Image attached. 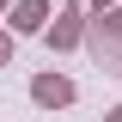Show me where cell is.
I'll return each instance as SVG.
<instances>
[{"label":"cell","instance_id":"obj_2","mask_svg":"<svg viewBox=\"0 0 122 122\" xmlns=\"http://www.w3.org/2000/svg\"><path fill=\"white\" fill-rule=\"evenodd\" d=\"M43 25V0H25V6H18V30H37Z\"/></svg>","mask_w":122,"mask_h":122},{"label":"cell","instance_id":"obj_3","mask_svg":"<svg viewBox=\"0 0 122 122\" xmlns=\"http://www.w3.org/2000/svg\"><path fill=\"white\" fill-rule=\"evenodd\" d=\"M0 55H6V43H0Z\"/></svg>","mask_w":122,"mask_h":122},{"label":"cell","instance_id":"obj_1","mask_svg":"<svg viewBox=\"0 0 122 122\" xmlns=\"http://www.w3.org/2000/svg\"><path fill=\"white\" fill-rule=\"evenodd\" d=\"M37 98H43V104H67L73 86H67V79H37Z\"/></svg>","mask_w":122,"mask_h":122}]
</instances>
